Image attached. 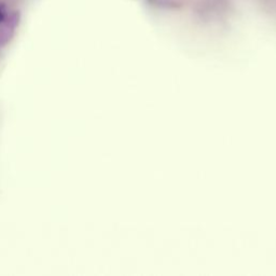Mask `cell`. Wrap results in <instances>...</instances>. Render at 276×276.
Returning <instances> with one entry per match:
<instances>
[{"label":"cell","mask_w":276,"mask_h":276,"mask_svg":"<svg viewBox=\"0 0 276 276\" xmlns=\"http://www.w3.org/2000/svg\"><path fill=\"white\" fill-rule=\"evenodd\" d=\"M4 18H5V14H4V12L2 10H0V22H3Z\"/></svg>","instance_id":"obj_1"}]
</instances>
